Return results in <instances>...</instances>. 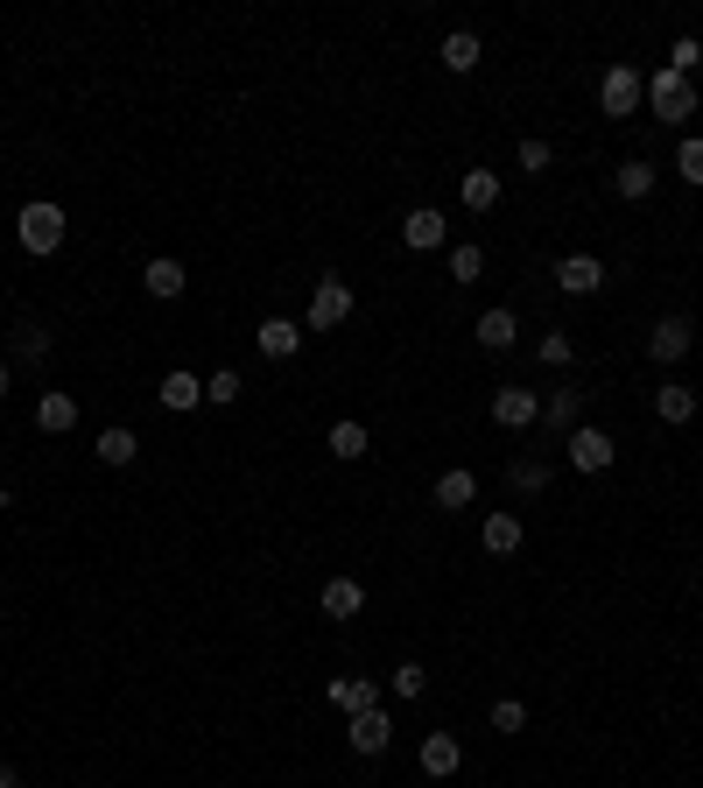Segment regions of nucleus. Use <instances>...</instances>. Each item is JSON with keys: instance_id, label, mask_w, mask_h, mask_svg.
Instances as JSON below:
<instances>
[{"instance_id": "obj_25", "label": "nucleus", "mask_w": 703, "mask_h": 788, "mask_svg": "<svg viewBox=\"0 0 703 788\" xmlns=\"http://www.w3.org/2000/svg\"><path fill=\"white\" fill-rule=\"evenodd\" d=\"M465 204L472 212H492V204H500V176L492 170H465Z\"/></svg>"}, {"instance_id": "obj_28", "label": "nucleus", "mask_w": 703, "mask_h": 788, "mask_svg": "<svg viewBox=\"0 0 703 788\" xmlns=\"http://www.w3.org/2000/svg\"><path fill=\"white\" fill-rule=\"evenodd\" d=\"M331 451L338 458H366V423H331Z\"/></svg>"}, {"instance_id": "obj_38", "label": "nucleus", "mask_w": 703, "mask_h": 788, "mask_svg": "<svg viewBox=\"0 0 703 788\" xmlns=\"http://www.w3.org/2000/svg\"><path fill=\"white\" fill-rule=\"evenodd\" d=\"M8 388H14V366H8V360H0V395H8Z\"/></svg>"}, {"instance_id": "obj_33", "label": "nucleus", "mask_w": 703, "mask_h": 788, "mask_svg": "<svg viewBox=\"0 0 703 788\" xmlns=\"http://www.w3.org/2000/svg\"><path fill=\"white\" fill-rule=\"evenodd\" d=\"M14 338H22V346H14L22 360H50V332H42V324H22Z\"/></svg>"}, {"instance_id": "obj_40", "label": "nucleus", "mask_w": 703, "mask_h": 788, "mask_svg": "<svg viewBox=\"0 0 703 788\" xmlns=\"http://www.w3.org/2000/svg\"><path fill=\"white\" fill-rule=\"evenodd\" d=\"M0 508H14V493H8V486H0Z\"/></svg>"}, {"instance_id": "obj_3", "label": "nucleus", "mask_w": 703, "mask_h": 788, "mask_svg": "<svg viewBox=\"0 0 703 788\" xmlns=\"http://www.w3.org/2000/svg\"><path fill=\"white\" fill-rule=\"evenodd\" d=\"M640 99H648V78H640L633 64H612L605 78H598V107H605L612 121H626V113H633Z\"/></svg>"}, {"instance_id": "obj_6", "label": "nucleus", "mask_w": 703, "mask_h": 788, "mask_svg": "<svg viewBox=\"0 0 703 788\" xmlns=\"http://www.w3.org/2000/svg\"><path fill=\"white\" fill-rule=\"evenodd\" d=\"M556 289L563 296H598V289H605V261H598V254H563L556 261Z\"/></svg>"}, {"instance_id": "obj_37", "label": "nucleus", "mask_w": 703, "mask_h": 788, "mask_svg": "<svg viewBox=\"0 0 703 788\" xmlns=\"http://www.w3.org/2000/svg\"><path fill=\"white\" fill-rule=\"evenodd\" d=\"M542 360L549 366H570V332H542Z\"/></svg>"}, {"instance_id": "obj_32", "label": "nucleus", "mask_w": 703, "mask_h": 788, "mask_svg": "<svg viewBox=\"0 0 703 788\" xmlns=\"http://www.w3.org/2000/svg\"><path fill=\"white\" fill-rule=\"evenodd\" d=\"M696 64H703V42H696V36H676V50H668V71H682V78H690Z\"/></svg>"}, {"instance_id": "obj_29", "label": "nucleus", "mask_w": 703, "mask_h": 788, "mask_svg": "<svg viewBox=\"0 0 703 788\" xmlns=\"http://www.w3.org/2000/svg\"><path fill=\"white\" fill-rule=\"evenodd\" d=\"M676 170H682V184H696V190H703V134H690V141L676 148Z\"/></svg>"}, {"instance_id": "obj_24", "label": "nucleus", "mask_w": 703, "mask_h": 788, "mask_svg": "<svg viewBox=\"0 0 703 788\" xmlns=\"http://www.w3.org/2000/svg\"><path fill=\"white\" fill-rule=\"evenodd\" d=\"M472 500H478L472 472H443V479H437V508H472Z\"/></svg>"}, {"instance_id": "obj_26", "label": "nucleus", "mask_w": 703, "mask_h": 788, "mask_svg": "<svg viewBox=\"0 0 703 788\" xmlns=\"http://www.w3.org/2000/svg\"><path fill=\"white\" fill-rule=\"evenodd\" d=\"M387 690H394V697H401V704H415V697H423V690H429V668H423V662H401V668H394V676H387Z\"/></svg>"}, {"instance_id": "obj_11", "label": "nucleus", "mask_w": 703, "mask_h": 788, "mask_svg": "<svg viewBox=\"0 0 703 788\" xmlns=\"http://www.w3.org/2000/svg\"><path fill=\"white\" fill-rule=\"evenodd\" d=\"M387 739H394V718H387V711H359L352 718V753H387Z\"/></svg>"}, {"instance_id": "obj_34", "label": "nucleus", "mask_w": 703, "mask_h": 788, "mask_svg": "<svg viewBox=\"0 0 703 788\" xmlns=\"http://www.w3.org/2000/svg\"><path fill=\"white\" fill-rule=\"evenodd\" d=\"M542 170H549V141L528 134V141H520V176H542Z\"/></svg>"}, {"instance_id": "obj_22", "label": "nucleus", "mask_w": 703, "mask_h": 788, "mask_svg": "<svg viewBox=\"0 0 703 788\" xmlns=\"http://www.w3.org/2000/svg\"><path fill=\"white\" fill-rule=\"evenodd\" d=\"M478 57L486 50H478L472 28H451V36H443V71H478Z\"/></svg>"}, {"instance_id": "obj_36", "label": "nucleus", "mask_w": 703, "mask_h": 788, "mask_svg": "<svg viewBox=\"0 0 703 788\" xmlns=\"http://www.w3.org/2000/svg\"><path fill=\"white\" fill-rule=\"evenodd\" d=\"M542 486H549V465H535V458L514 465V493H542Z\"/></svg>"}, {"instance_id": "obj_12", "label": "nucleus", "mask_w": 703, "mask_h": 788, "mask_svg": "<svg viewBox=\"0 0 703 788\" xmlns=\"http://www.w3.org/2000/svg\"><path fill=\"white\" fill-rule=\"evenodd\" d=\"M155 401L162 409H176V415H190L204 401V380L198 374H184V366H176V374H162V388H155Z\"/></svg>"}, {"instance_id": "obj_27", "label": "nucleus", "mask_w": 703, "mask_h": 788, "mask_svg": "<svg viewBox=\"0 0 703 788\" xmlns=\"http://www.w3.org/2000/svg\"><path fill=\"white\" fill-rule=\"evenodd\" d=\"M134 451H141L134 429H106V437H99V458H106V465H134Z\"/></svg>"}, {"instance_id": "obj_10", "label": "nucleus", "mask_w": 703, "mask_h": 788, "mask_svg": "<svg viewBox=\"0 0 703 788\" xmlns=\"http://www.w3.org/2000/svg\"><path fill=\"white\" fill-rule=\"evenodd\" d=\"M366 613V585L359 577H331L324 585V620H359Z\"/></svg>"}, {"instance_id": "obj_5", "label": "nucleus", "mask_w": 703, "mask_h": 788, "mask_svg": "<svg viewBox=\"0 0 703 788\" xmlns=\"http://www.w3.org/2000/svg\"><path fill=\"white\" fill-rule=\"evenodd\" d=\"M346 317H352V282L324 275V282H317V296H310V332H338Z\"/></svg>"}, {"instance_id": "obj_17", "label": "nucleus", "mask_w": 703, "mask_h": 788, "mask_svg": "<svg viewBox=\"0 0 703 788\" xmlns=\"http://www.w3.org/2000/svg\"><path fill=\"white\" fill-rule=\"evenodd\" d=\"M324 697H331L338 711H352V718H359V711H380V697H373V683H366V676H338Z\"/></svg>"}, {"instance_id": "obj_1", "label": "nucleus", "mask_w": 703, "mask_h": 788, "mask_svg": "<svg viewBox=\"0 0 703 788\" xmlns=\"http://www.w3.org/2000/svg\"><path fill=\"white\" fill-rule=\"evenodd\" d=\"M648 107H654V121L682 127V121L696 113V92H690V78H682V71H654V78H648Z\"/></svg>"}, {"instance_id": "obj_31", "label": "nucleus", "mask_w": 703, "mask_h": 788, "mask_svg": "<svg viewBox=\"0 0 703 788\" xmlns=\"http://www.w3.org/2000/svg\"><path fill=\"white\" fill-rule=\"evenodd\" d=\"M520 725H528V704H520V697H500V704H492V733H520Z\"/></svg>"}, {"instance_id": "obj_14", "label": "nucleus", "mask_w": 703, "mask_h": 788, "mask_svg": "<svg viewBox=\"0 0 703 788\" xmlns=\"http://www.w3.org/2000/svg\"><path fill=\"white\" fill-rule=\"evenodd\" d=\"M478 346H486V352H514L520 346L514 310H486V317H478Z\"/></svg>"}, {"instance_id": "obj_2", "label": "nucleus", "mask_w": 703, "mask_h": 788, "mask_svg": "<svg viewBox=\"0 0 703 788\" xmlns=\"http://www.w3.org/2000/svg\"><path fill=\"white\" fill-rule=\"evenodd\" d=\"M64 226L71 218L57 212V204H22V218H14V233H22L28 254H57V247H64Z\"/></svg>"}, {"instance_id": "obj_39", "label": "nucleus", "mask_w": 703, "mask_h": 788, "mask_svg": "<svg viewBox=\"0 0 703 788\" xmlns=\"http://www.w3.org/2000/svg\"><path fill=\"white\" fill-rule=\"evenodd\" d=\"M0 788H22V781H14V767H0Z\"/></svg>"}, {"instance_id": "obj_19", "label": "nucleus", "mask_w": 703, "mask_h": 788, "mask_svg": "<svg viewBox=\"0 0 703 788\" xmlns=\"http://www.w3.org/2000/svg\"><path fill=\"white\" fill-rule=\"evenodd\" d=\"M148 296H155V303H176V296H184V261H170V254H162V261H148Z\"/></svg>"}, {"instance_id": "obj_9", "label": "nucleus", "mask_w": 703, "mask_h": 788, "mask_svg": "<svg viewBox=\"0 0 703 788\" xmlns=\"http://www.w3.org/2000/svg\"><path fill=\"white\" fill-rule=\"evenodd\" d=\"M690 317H662V324H654V332H648V352H654V360H662V366H676L682 360V352H690Z\"/></svg>"}, {"instance_id": "obj_7", "label": "nucleus", "mask_w": 703, "mask_h": 788, "mask_svg": "<svg viewBox=\"0 0 703 788\" xmlns=\"http://www.w3.org/2000/svg\"><path fill=\"white\" fill-rule=\"evenodd\" d=\"M492 423H500V429H528V423H542V395H528V388H500V395H492Z\"/></svg>"}, {"instance_id": "obj_8", "label": "nucleus", "mask_w": 703, "mask_h": 788, "mask_svg": "<svg viewBox=\"0 0 703 788\" xmlns=\"http://www.w3.org/2000/svg\"><path fill=\"white\" fill-rule=\"evenodd\" d=\"M457 767H465V747H457V733H429V739H423V775H429V781H451Z\"/></svg>"}, {"instance_id": "obj_13", "label": "nucleus", "mask_w": 703, "mask_h": 788, "mask_svg": "<svg viewBox=\"0 0 703 788\" xmlns=\"http://www.w3.org/2000/svg\"><path fill=\"white\" fill-rule=\"evenodd\" d=\"M253 346H261L267 360H296V352H303V332H296L289 317H267L261 332H253Z\"/></svg>"}, {"instance_id": "obj_18", "label": "nucleus", "mask_w": 703, "mask_h": 788, "mask_svg": "<svg viewBox=\"0 0 703 788\" xmlns=\"http://www.w3.org/2000/svg\"><path fill=\"white\" fill-rule=\"evenodd\" d=\"M612 190H619V198H648V190H654V162L648 155H626L619 170H612Z\"/></svg>"}, {"instance_id": "obj_30", "label": "nucleus", "mask_w": 703, "mask_h": 788, "mask_svg": "<svg viewBox=\"0 0 703 788\" xmlns=\"http://www.w3.org/2000/svg\"><path fill=\"white\" fill-rule=\"evenodd\" d=\"M486 275V254H478V247L465 240V247H451V282H478Z\"/></svg>"}, {"instance_id": "obj_35", "label": "nucleus", "mask_w": 703, "mask_h": 788, "mask_svg": "<svg viewBox=\"0 0 703 788\" xmlns=\"http://www.w3.org/2000/svg\"><path fill=\"white\" fill-rule=\"evenodd\" d=\"M204 401H218V409H233V401H239V374H212V380H204Z\"/></svg>"}, {"instance_id": "obj_23", "label": "nucleus", "mask_w": 703, "mask_h": 788, "mask_svg": "<svg viewBox=\"0 0 703 788\" xmlns=\"http://www.w3.org/2000/svg\"><path fill=\"white\" fill-rule=\"evenodd\" d=\"M654 415H662V423H690V415H696V395L668 380V388H654Z\"/></svg>"}, {"instance_id": "obj_21", "label": "nucleus", "mask_w": 703, "mask_h": 788, "mask_svg": "<svg viewBox=\"0 0 703 788\" xmlns=\"http://www.w3.org/2000/svg\"><path fill=\"white\" fill-rule=\"evenodd\" d=\"M577 409H585V395H577V388H563V395H542V423H549V429H563V437L577 429Z\"/></svg>"}, {"instance_id": "obj_15", "label": "nucleus", "mask_w": 703, "mask_h": 788, "mask_svg": "<svg viewBox=\"0 0 703 788\" xmlns=\"http://www.w3.org/2000/svg\"><path fill=\"white\" fill-rule=\"evenodd\" d=\"M71 423H78V395H57V388H50V395L36 401V429H50V437H64Z\"/></svg>"}, {"instance_id": "obj_16", "label": "nucleus", "mask_w": 703, "mask_h": 788, "mask_svg": "<svg viewBox=\"0 0 703 788\" xmlns=\"http://www.w3.org/2000/svg\"><path fill=\"white\" fill-rule=\"evenodd\" d=\"M443 233H451V226H443V212H429V204H423V212H409L401 240H409L415 254H429V247H443Z\"/></svg>"}, {"instance_id": "obj_4", "label": "nucleus", "mask_w": 703, "mask_h": 788, "mask_svg": "<svg viewBox=\"0 0 703 788\" xmlns=\"http://www.w3.org/2000/svg\"><path fill=\"white\" fill-rule=\"evenodd\" d=\"M563 451H570V465H577V472H612V458H619V443H612L605 429L577 423L570 437H563Z\"/></svg>"}, {"instance_id": "obj_20", "label": "nucleus", "mask_w": 703, "mask_h": 788, "mask_svg": "<svg viewBox=\"0 0 703 788\" xmlns=\"http://www.w3.org/2000/svg\"><path fill=\"white\" fill-rule=\"evenodd\" d=\"M478 542H486L492 556H514V549H520V514H486V528H478Z\"/></svg>"}]
</instances>
